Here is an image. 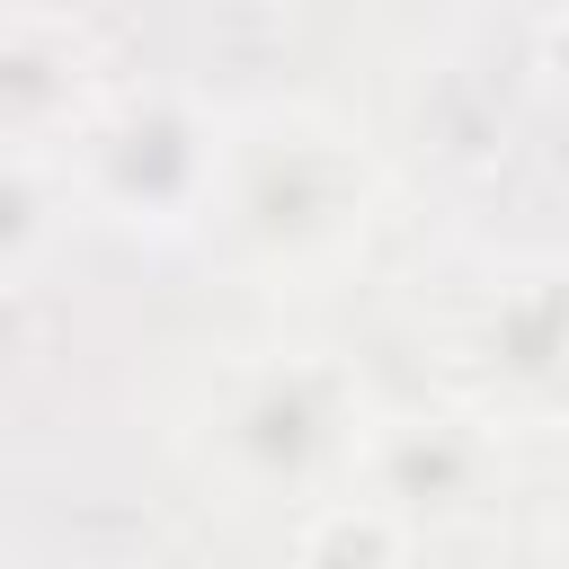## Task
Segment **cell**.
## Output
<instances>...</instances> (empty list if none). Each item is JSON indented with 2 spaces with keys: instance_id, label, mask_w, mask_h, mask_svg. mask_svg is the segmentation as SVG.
I'll return each mask as SVG.
<instances>
[{
  "instance_id": "6da1fadb",
  "label": "cell",
  "mask_w": 569,
  "mask_h": 569,
  "mask_svg": "<svg viewBox=\"0 0 569 569\" xmlns=\"http://www.w3.org/2000/svg\"><path fill=\"white\" fill-rule=\"evenodd\" d=\"M89 187L124 222H187V204L204 196V124L169 98L124 107L89 142Z\"/></svg>"
},
{
  "instance_id": "7a4b0ae2",
  "label": "cell",
  "mask_w": 569,
  "mask_h": 569,
  "mask_svg": "<svg viewBox=\"0 0 569 569\" xmlns=\"http://www.w3.org/2000/svg\"><path fill=\"white\" fill-rule=\"evenodd\" d=\"M400 516L391 507H329L302 533V569H400Z\"/></svg>"
}]
</instances>
